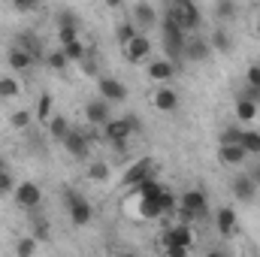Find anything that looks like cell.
<instances>
[{
	"label": "cell",
	"mask_w": 260,
	"mask_h": 257,
	"mask_svg": "<svg viewBox=\"0 0 260 257\" xmlns=\"http://www.w3.org/2000/svg\"><path fill=\"white\" fill-rule=\"evenodd\" d=\"M160 34H164V52H167V61H182L185 58V43H188V34L170 18V15H164L160 18Z\"/></svg>",
	"instance_id": "6da1fadb"
},
{
	"label": "cell",
	"mask_w": 260,
	"mask_h": 257,
	"mask_svg": "<svg viewBox=\"0 0 260 257\" xmlns=\"http://www.w3.org/2000/svg\"><path fill=\"white\" fill-rule=\"evenodd\" d=\"M167 15L188 34V30H197L200 27V21H203V15H200V6L191 3V0H176V3H170L167 6Z\"/></svg>",
	"instance_id": "7a4b0ae2"
},
{
	"label": "cell",
	"mask_w": 260,
	"mask_h": 257,
	"mask_svg": "<svg viewBox=\"0 0 260 257\" xmlns=\"http://www.w3.org/2000/svg\"><path fill=\"white\" fill-rule=\"evenodd\" d=\"M64 200H67V209H70V221L76 224V227H85V224H91V218H94V206L82 197L79 191H73V188H67L64 191Z\"/></svg>",
	"instance_id": "3957f363"
},
{
	"label": "cell",
	"mask_w": 260,
	"mask_h": 257,
	"mask_svg": "<svg viewBox=\"0 0 260 257\" xmlns=\"http://www.w3.org/2000/svg\"><path fill=\"white\" fill-rule=\"evenodd\" d=\"M179 209H185L191 218H206L209 215V197L206 191H200V188H188V191L179 197Z\"/></svg>",
	"instance_id": "277c9868"
},
{
	"label": "cell",
	"mask_w": 260,
	"mask_h": 257,
	"mask_svg": "<svg viewBox=\"0 0 260 257\" xmlns=\"http://www.w3.org/2000/svg\"><path fill=\"white\" fill-rule=\"evenodd\" d=\"M154 160L151 157H139V160H133L127 167V173H124V179H121V185L124 188H136V185H142L145 179H151L154 176Z\"/></svg>",
	"instance_id": "5b68a950"
},
{
	"label": "cell",
	"mask_w": 260,
	"mask_h": 257,
	"mask_svg": "<svg viewBox=\"0 0 260 257\" xmlns=\"http://www.w3.org/2000/svg\"><path fill=\"white\" fill-rule=\"evenodd\" d=\"M97 88H100V100H106L109 106L127 100V85L118 82V79H112V76H100L97 79Z\"/></svg>",
	"instance_id": "8992f818"
},
{
	"label": "cell",
	"mask_w": 260,
	"mask_h": 257,
	"mask_svg": "<svg viewBox=\"0 0 260 257\" xmlns=\"http://www.w3.org/2000/svg\"><path fill=\"white\" fill-rule=\"evenodd\" d=\"M15 203L21 206V209H30V212H37L40 209V203H43V188L37 185V182H21L18 188H15Z\"/></svg>",
	"instance_id": "52a82bcc"
},
{
	"label": "cell",
	"mask_w": 260,
	"mask_h": 257,
	"mask_svg": "<svg viewBox=\"0 0 260 257\" xmlns=\"http://www.w3.org/2000/svg\"><path fill=\"white\" fill-rule=\"evenodd\" d=\"M103 139H106L112 148L121 151L130 139V130H127V124H124V118H109V121L103 124Z\"/></svg>",
	"instance_id": "ba28073f"
},
{
	"label": "cell",
	"mask_w": 260,
	"mask_h": 257,
	"mask_svg": "<svg viewBox=\"0 0 260 257\" xmlns=\"http://www.w3.org/2000/svg\"><path fill=\"white\" fill-rule=\"evenodd\" d=\"M130 21L136 24V27H154V24H160V12L151 6V3H133L130 6Z\"/></svg>",
	"instance_id": "9c48e42d"
},
{
	"label": "cell",
	"mask_w": 260,
	"mask_h": 257,
	"mask_svg": "<svg viewBox=\"0 0 260 257\" xmlns=\"http://www.w3.org/2000/svg\"><path fill=\"white\" fill-rule=\"evenodd\" d=\"M61 145L67 148V154L76 157V160H85L88 151H91V139H88V133H82V130H70V136H67Z\"/></svg>",
	"instance_id": "30bf717a"
},
{
	"label": "cell",
	"mask_w": 260,
	"mask_h": 257,
	"mask_svg": "<svg viewBox=\"0 0 260 257\" xmlns=\"http://www.w3.org/2000/svg\"><path fill=\"white\" fill-rule=\"evenodd\" d=\"M109 118H112V106H109L106 100H88V103H85V121H88V124L103 127Z\"/></svg>",
	"instance_id": "8fae6325"
},
{
	"label": "cell",
	"mask_w": 260,
	"mask_h": 257,
	"mask_svg": "<svg viewBox=\"0 0 260 257\" xmlns=\"http://www.w3.org/2000/svg\"><path fill=\"white\" fill-rule=\"evenodd\" d=\"M212 58V46L206 37H188L185 43V61H194V64H203Z\"/></svg>",
	"instance_id": "7c38bea8"
},
{
	"label": "cell",
	"mask_w": 260,
	"mask_h": 257,
	"mask_svg": "<svg viewBox=\"0 0 260 257\" xmlns=\"http://www.w3.org/2000/svg\"><path fill=\"white\" fill-rule=\"evenodd\" d=\"M15 49H21V52H27L34 61H40V58H46V49H43V40H40V34H34V30H21L18 34V40H15Z\"/></svg>",
	"instance_id": "4fadbf2b"
},
{
	"label": "cell",
	"mask_w": 260,
	"mask_h": 257,
	"mask_svg": "<svg viewBox=\"0 0 260 257\" xmlns=\"http://www.w3.org/2000/svg\"><path fill=\"white\" fill-rule=\"evenodd\" d=\"M230 191H233V197H236L239 203H251V200L257 197V185L251 182V176H248V173H239V176L233 179Z\"/></svg>",
	"instance_id": "5bb4252c"
},
{
	"label": "cell",
	"mask_w": 260,
	"mask_h": 257,
	"mask_svg": "<svg viewBox=\"0 0 260 257\" xmlns=\"http://www.w3.org/2000/svg\"><path fill=\"white\" fill-rule=\"evenodd\" d=\"M176 76H179V67L173 64V61H167V58H154L148 64V79L151 82H170Z\"/></svg>",
	"instance_id": "9a60e30c"
},
{
	"label": "cell",
	"mask_w": 260,
	"mask_h": 257,
	"mask_svg": "<svg viewBox=\"0 0 260 257\" xmlns=\"http://www.w3.org/2000/svg\"><path fill=\"white\" fill-rule=\"evenodd\" d=\"M151 55V40L145 37V34H139L130 46H124V58H127L130 64H139V61H145Z\"/></svg>",
	"instance_id": "2e32d148"
},
{
	"label": "cell",
	"mask_w": 260,
	"mask_h": 257,
	"mask_svg": "<svg viewBox=\"0 0 260 257\" xmlns=\"http://www.w3.org/2000/svg\"><path fill=\"white\" fill-rule=\"evenodd\" d=\"M151 103H154L157 112H176V109H179V94L164 85V88H157V91L151 94Z\"/></svg>",
	"instance_id": "e0dca14e"
},
{
	"label": "cell",
	"mask_w": 260,
	"mask_h": 257,
	"mask_svg": "<svg viewBox=\"0 0 260 257\" xmlns=\"http://www.w3.org/2000/svg\"><path fill=\"white\" fill-rule=\"evenodd\" d=\"M215 227H218V233H221L224 239L233 236V233H236V209L221 206V209L215 212Z\"/></svg>",
	"instance_id": "ac0fdd59"
},
{
	"label": "cell",
	"mask_w": 260,
	"mask_h": 257,
	"mask_svg": "<svg viewBox=\"0 0 260 257\" xmlns=\"http://www.w3.org/2000/svg\"><path fill=\"white\" fill-rule=\"evenodd\" d=\"M209 46H212V52L230 55V52H233V37H230V30H227L224 24H218V27L212 30V37H209Z\"/></svg>",
	"instance_id": "d6986e66"
},
{
	"label": "cell",
	"mask_w": 260,
	"mask_h": 257,
	"mask_svg": "<svg viewBox=\"0 0 260 257\" xmlns=\"http://www.w3.org/2000/svg\"><path fill=\"white\" fill-rule=\"evenodd\" d=\"M164 245H182V248H191L194 245V233L188 224H176L167 236H164Z\"/></svg>",
	"instance_id": "ffe728a7"
},
{
	"label": "cell",
	"mask_w": 260,
	"mask_h": 257,
	"mask_svg": "<svg viewBox=\"0 0 260 257\" xmlns=\"http://www.w3.org/2000/svg\"><path fill=\"white\" fill-rule=\"evenodd\" d=\"M245 151L239 148V145H218V160L224 164V167H239V164H245Z\"/></svg>",
	"instance_id": "44dd1931"
},
{
	"label": "cell",
	"mask_w": 260,
	"mask_h": 257,
	"mask_svg": "<svg viewBox=\"0 0 260 257\" xmlns=\"http://www.w3.org/2000/svg\"><path fill=\"white\" fill-rule=\"evenodd\" d=\"M6 64H9V70H15V73H24V70H30V67L37 64V61H34L27 52H21V49L12 46V49L6 52Z\"/></svg>",
	"instance_id": "7402d4cb"
},
{
	"label": "cell",
	"mask_w": 260,
	"mask_h": 257,
	"mask_svg": "<svg viewBox=\"0 0 260 257\" xmlns=\"http://www.w3.org/2000/svg\"><path fill=\"white\" fill-rule=\"evenodd\" d=\"M133 194H136V200H160V194H164V185L151 176V179H145L142 185H136L133 188Z\"/></svg>",
	"instance_id": "603a6c76"
},
{
	"label": "cell",
	"mask_w": 260,
	"mask_h": 257,
	"mask_svg": "<svg viewBox=\"0 0 260 257\" xmlns=\"http://www.w3.org/2000/svg\"><path fill=\"white\" fill-rule=\"evenodd\" d=\"M136 37H139V27H136L130 18H127V21H118V24H115V40H118V46H121V49H124V46H130Z\"/></svg>",
	"instance_id": "cb8c5ba5"
},
{
	"label": "cell",
	"mask_w": 260,
	"mask_h": 257,
	"mask_svg": "<svg viewBox=\"0 0 260 257\" xmlns=\"http://www.w3.org/2000/svg\"><path fill=\"white\" fill-rule=\"evenodd\" d=\"M70 118L61 115V112H55L52 115V121H49V133H52V139H58V142H64L67 136H70Z\"/></svg>",
	"instance_id": "d4e9b609"
},
{
	"label": "cell",
	"mask_w": 260,
	"mask_h": 257,
	"mask_svg": "<svg viewBox=\"0 0 260 257\" xmlns=\"http://www.w3.org/2000/svg\"><path fill=\"white\" fill-rule=\"evenodd\" d=\"M239 148L245 154H260V130H245L242 127V136H239Z\"/></svg>",
	"instance_id": "484cf974"
},
{
	"label": "cell",
	"mask_w": 260,
	"mask_h": 257,
	"mask_svg": "<svg viewBox=\"0 0 260 257\" xmlns=\"http://www.w3.org/2000/svg\"><path fill=\"white\" fill-rule=\"evenodd\" d=\"M257 103L254 100H248V97H236V118L239 121H254L257 118Z\"/></svg>",
	"instance_id": "4316f807"
},
{
	"label": "cell",
	"mask_w": 260,
	"mask_h": 257,
	"mask_svg": "<svg viewBox=\"0 0 260 257\" xmlns=\"http://www.w3.org/2000/svg\"><path fill=\"white\" fill-rule=\"evenodd\" d=\"M215 15H218V21H233V18L239 15L236 0H218V3H215Z\"/></svg>",
	"instance_id": "83f0119b"
},
{
	"label": "cell",
	"mask_w": 260,
	"mask_h": 257,
	"mask_svg": "<svg viewBox=\"0 0 260 257\" xmlns=\"http://www.w3.org/2000/svg\"><path fill=\"white\" fill-rule=\"evenodd\" d=\"M139 218L142 221H154V218H160L164 215V209H160V203L157 200H139Z\"/></svg>",
	"instance_id": "f1b7e54d"
},
{
	"label": "cell",
	"mask_w": 260,
	"mask_h": 257,
	"mask_svg": "<svg viewBox=\"0 0 260 257\" xmlns=\"http://www.w3.org/2000/svg\"><path fill=\"white\" fill-rule=\"evenodd\" d=\"M61 52L67 55V61H70V64H82V61H85V55H88V46H85L82 40H76V43L64 46Z\"/></svg>",
	"instance_id": "f546056e"
},
{
	"label": "cell",
	"mask_w": 260,
	"mask_h": 257,
	"mask_svg": "<svg viewBox=\"0 0 260 257\" xmlns=\"http://www.w3.org/2000/svg\"><path fill=\"white\" fill-rule=\"evenodd\" d=\"M30 227H34L30 236H34L37 242H46V239H49V221H46L43 215H34V212H30Z\"/></svg>",
	"instance_id": "4dcf8cb0"
},
{
	"label": "cell",
	"mask_w": 260,
	"mask_h": 257,
	"mask_svg": "<svg viewBox=\"0 0 260 257\" xmlns=\"http://www.w3.org/2000/svg\"><path fill=\"white\" fill-rule=\"evenodd\" d=\"M34 118H37L34 112H27V109H18V112H12V115H9V127H12V130H27Z\"/></svg>",
	"instance_id": "1f68e13d"
},
{
	"label": "cell",
	"mask_w": 260,
	"mask_h": 257,
	"mask_svg": "<svg viewBox=\"0 0 260 257\" xmlns=\"http://www.w3.org/2000/svg\"><path fill=\"white\" fill-rule=\"evenodd\" d=\"M37 239L34 236H21V239H15V257H34L37 254Z\"/></svg>",
	"instance_id": "d6a6232c"
},
{
	"label": "cell",
	"mask_w": 260,
	"mask_h": 257,
	"mask_svg": "<svg viewBox=\"0 0 260 257\" xmlns=\"http://www.w3.org/2000/svg\"><path fill=\"white\" fill-rule=\"evenodd\" d=\"M18 94H21V85H18L12 76H3V79H0V97H3V100H12V97H18Z\"/></svg>",
	"instance_id": "836d02e7"
},
{
	"label": "cell",
	"mask_w": 260,
	"mask_h": 257,
	"mask_svg": "<svg viewBox=\"0 0 260 257\" xmlns=\"http://www.w3.org/2000/svg\"><path fill=\"white\" fill-rule=\"evenodd\" d=\"M52 94H40V106H37V121H52Z\"/></svg>",
	"instance_id": "e575fe53"
},
{
	"label": "cell",
	"mask_w": 260,
	"mask_h": 257,
	"mask_svg": "<svg viewBox=\"0 0 260 257\" xmlns=\"http://www.w3.org/2000/svg\"><path fill=\"white\" fill-rule=\"evenodd\" d=\"M55 21H58V27H82V18H79L73 9H58Z\"/></svg>",
	"instance_id": "d590c367"
},
{
	"label": "cell",
	"mask_w": 260,
	"mask_h": 257,
	"mask_svg": "<svg viewBox=\"0 0 260 257\" xmlns=\"http://www.w3.org/2000/svg\"><path fill=\"white\" fill-rule=\"evenodd\" d=\"M46 64L52 67V70H58V73H64L67 67H70V61H67V55L61 52V49H55V52L46 55Z\"/></svg>",
	"instance_id": "8d00e7d4"
},
{
	"label": "cell",
	"mask_w": 260,
	"mask_h": 257,
	"mask_svg": "<svg viewBox=\"0 0 260 257\" xmlns=\"http://www.w3.org/2000/svg\"><path fill=\"white\" fill-rule=\"evenodd\" d=\"M79 30H82V27H58V43H61V49L70 46V43H76V40H82Z\"/></svg>",
	"instance_id": "74e56055"
},
{
	"label": "cell",
	"mask_w": 260,
	"mask_h": 257,
	"mask_svg": "<svg viewBox=\"0 0 260 257\" xmlns=\"http://www.w3.org/2000/svg\"><path fill=\"white\" fill-rule=\"evenodd\" d=\"M239 136H242V127L230 124V127L221 130V145H239Z\"/></svg>",
	"instance_id": "f35d334b"
},
{
	"label": "cell",
	"mask_w": 260,
	"mask_h": 257,
	"mask_svg": "<svg viewBox=\"0 0 260 257\" xmlns=\"http://www.w3.org/2000/svg\"><path fill=\"white\" fill-rule=\"evenodd\" d=\"M157 203H160L164 215H167V212H176V209H179V200H176V194L170 191V188H164V194H160V200H157Z\"/></svg>",
	"instance_id": "ab89813d"
},
{
	"label": "cell",
	"mask_w": 260,
	"mask_h": 257,
	"mask_svg": "<svg viewBox=\"0 0 260 257\" xmlns=\"http://www.w3.org/2000/svg\"><path fill=\"white\" fill-rule=\"evenodd\" d=\"M88 179L91 182H106L109 179V167L106 164H91L88 167Z\"/></svg>",
	"instance_id": "60d3db41"
},
{
	"label": "cell",
	"mask_w": 260,
	"mask_h": 257,
	"mask_svg": "<svg viewBox=\"0 0 260 257\" xmlns=\"http://www.w3.org/2000/svg\"><path fill=\"white\" fill-rule=\"evenodd\" d=\"M15 188H18V185H15V179H12V173L6 170V173L0 176V197H6V194H15Z\"/></svg>",
	"instance_id": "b9f144b4"
},
{
	"label": "cell",
	"mask_w": 260,
	"mask_h": 257,
	"mask_svg": "<svg viewBox=\"0 0 260 257\" xmlns=\"http://www.w3.org/2000/svg\"><path fill=\"white\" fill-rule=\"evenodd\" d=\"M124 124H127V130H130V133H139V130H142V118L130 112V115H124Z\"/></svg>",
	"instance_id": "7bdbcfd3"
},
{
	"label": "cell",
	"mask_w": 260,
	"mask_h": 257,
	"mask_svg": "<svg viewBox=\"0 0 260 257\" xmlns=\"http://www.w3.org/2000/svg\"><path fill=\"white\" fill-rule=\"evenodd\" d=\"M164 254L167 257H188V248H182V245H164Z\"/></svg>",
	"instance_id": "ee69618b"
},
{
	"label": "cell",
	"mask_w": 260,
	"mask_h": 257,
	"mask_svg": "<svg viewBox=\"0 0 260 257\" xmlns=\"http://www.w3.org/2000/svg\"><path fill=\"white\" fill-rule=\"evenodd\" d=\"M12 6H15L18 12H37V3H21V0H15Z\"/></svg>",
	"instance_id": "f6af8a7d"
},
{
	"label": "cell",
	"mask_w": 260,
	"mask_h": 257,
	"mask_svg": "<svg viewBox=\"0 0 260 257\" xmlns=\"http://www.w3.org/2000/svg\"><path fill=\"white\" fill-rule=\"evenodd\" d=\"M248 176H251V182L257 185V191H260V164H257V167H251V170H248Z\"/></svg>",
	"instance_id": "bcb514c9"
},
{
	"label": "cell",
	"mask_w": 260,
	"mask_h": 257,
	"mask_svg": "<svg viewBox=\"0 0 260 257\" xmlns=\"http://www.w3.org/2000/svg\"><path fill=\"white\" fill-rule=\"evenodd\" d=\"M206 257H227V251H221V248H212Z\"/></svg>",
	"instance_id": "7dc6e473"
},
{
	"label": "cell",
	"mask_w": 260,
	"mask_h": 257,
	"mask_svg": "<svg viewBox=\"0 0 260 257\" xmlns=\"http://www.w3.org/2000/svg\"><path fill=\"white\" fill-rule=\"evenodd\" d=\"M3 173H6V160L0 157V176H3Z\"/></svg>",
	"instance_id": "c3c4849f"
},
{
	"label": "cell",
	"mask_w": 260,
	"mask_h": 257,
	"mask_svg": "<svg viewBox=\"0 0 260 257\" xmlns=\"http://www.w3.org/2000/svg\"><path fill=\"white\" fill-rule=\"evenodd\" d=\"M257 34H260V9H257Z\"/></svg>",
	"instance_id": "681fc988"
},
{
	"label": "cell",
	"mask_w": 260,
	"mask_h": 257,
	"mask_svg": "<svg viewBox=\"0 0 260 257\" xmlns=\"http://www.w3.org/2000/svg\"><path fill=\"white\" fill-rule=\"evenodd\" d=\"M118 257H130V254H118Z\"/></svg>",
	"instance_id": "f907efd6"
}]
</instances>
